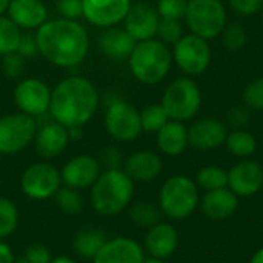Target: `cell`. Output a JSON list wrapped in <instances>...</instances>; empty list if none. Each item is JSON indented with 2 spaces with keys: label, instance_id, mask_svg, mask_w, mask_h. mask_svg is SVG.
I'll list each match as a JSON object with an SVG mask.
<instances>
[{
  "label": "cell",
  "instance_id": "6da1fadb",
  "mask_svg": "<svg viewBox=\"0 0 263 263\" xmlns=\"http://www.w3.org/2000/svg\"><path fill=\"white\" fill-rule=\"evenodd\" d=\"M39 52L52 65L72 68L82 63L89 49L86 29L76 20H46L35 34Z\"/></svg>",
  "mask_w": 263,
  "mask_h": 263
},
{
  "label": "cell",
  "instance_id": "7a4b0ae2",
  "mask_svg": "<svg viewBox=\"0 0 263 263\" xmlns=\"http://www.w3.org/2000/svg\"><path fill=\"white\" fill-rule=\"evenodd\" d=\"M99 108V92L91 80L71 76L51 91L49 114L65 128L83 126Z\"/></svg>",
  "mask_w": 263,
  "mask_h": 263
},
{
  "label": "cell",
  "instance_id": "3957f363",
  "mask_svg": "<svg viewBox=\"0 0 263 263\" xmlns=\"http://www.w3.org/2000/svg\"><path fill=\"white\" fill-rule=\"evenodd\" d=\"M134 196V182L129 176L117 168L100 173L91 186V205L103 217L122 213Z\"/></svg>",
  "mask_w": 263,
  "mask_h": 263
},
{
  "label": "cell",
  "instance_id": "277c9868",
  "mask_svg": "<svg viewBox=\"0 0 263 263\" xmlns=\"http://www.w3.org/2000/svg\"><path fill=\"white\" fill-rule=\"evenodd\" d=\"M128 60L129 69L139 82L156 85L168 76L173 65V54L163 42L149 39L137 42Z\"/></svg>",
  "mask_w": 263,
  "mask_h": 263
},
{
  "label": "cell",
  "instance_id": "5b68a950",
  "mask_svg": "<svg viewBox=\"0 0 263 263\" xmlns=\"http://www.w3.org/2000/svg\"><path fill=\"white\" fill-rule=\"evenodd\" d=\"M200 194L196 182L183 174L168 177L159 191V208L171 220H185L199 208Z\"/></svg>",
  "mask_w": 263,
  "mask_h": 263
},
{
  "label": "cell",
  "instance_id": "8992f818",
  "mask_svg": "<svg viewBox=\"0 0 263 263\" xmlns=\"http://www.w3.org/2000/svg\"><path fill=\"white\" fill-rule=\"evenodd\" d=\"M183 18L191 34L205 40L219 37L228 23L227 8L222 0H188Z\"/></svg>",
  "mask_w": 263,
  "mask_h": 263
},
{
  "label": "cell",
  "instance_id": "52a82bcc",
  "mask_svg": "<svg viewBox=\"0 0 263 263\" xmlns=\"http://www.w3.org/2000/svg\"><path fill=\"white\" fill-rule=\"evenodd\" d=\"M160 105L166 111L170 120H191L202 106L200 88L188 76L177 77L166 86Z\"/></svg>",
  "mask_w": 263,
  "mask_h": 263
},
{
  "label": "cell",
  "instance_id": "ba28073f",
  "mask_svg": "<svg viewBox=\"0 0 263 263\" xmlns=\"http://www.w3.org/2000/svg\"><path fill=\"white\" fill-rule=\"evenodd\" d=\"M173 62L188 77L202 76L211 65V48L208 40L194 34L183 35L173 48Z\"/></svg>",
  "mask_w": 263,
  "mask_h": 263
},
{
  "label": "cell",
  "instance_id": "9c48e42d",
  "mask_svg": "<svg viewBox=\"0 0 263 263\" xmlns=\"http://www.w3.org/2000/svg\"><path fill=\"white\" fill-rule=\"evenodd\" d=\"M37 122L34 117L14 112L0 117V154H17L35 137Z\"/></svg>",
  "mask_w": 263,
  "mask_h": 263
},
{
  "label": "cell",
  "instance_id": "30bf717a",
  "mask_svg": "<svg viewBox=\"0 0 263 263\" xmlns=\"http://www.w3.org/2000/svg\"><path fill=\"white\" fill-rule=\"evenodd\" d=\"M105 128L108 134L119 142L136 140L142 133L140 111L131 103L116 99L106 108Z\"/></svg>",
  "mask_w": 263,
  "mask_h": 263
},
{
  "label": "cell",
  "instance_id": "8fae6325",
  "mask_svg": "<svg viewBox=\"0 0 263 263\" xmlns=\"http://www.w3.org/2000/svg\"><path fill=\"white\" fill-rule=\"evenodd\" d=\"M62 186L60 173L46 162L32 163L25 170L20 179V188L25 196L34 200L54 197Z\"/></svg>",
  "mask_w": 263,
  "mask_h": 263
},
{
  "label": "cell",
  "instance_id": "7c38bea8",
  "mask_svg": "<svg viewBox=\"0 0 263 263\" xmlns=\"http://www.w3.org/2000/svg\"><path fill=\"white\" fill-rule=\"evenodd\" d=\"M14 102L20 112L31 117H40L49 111L51 89L39 79H25L14 89Z\"/></svg>",
  "mask_w": 263,
  "mask_h": 263
},
{
  "label": "cell",
  "instance_id": "4fadbf2b",
  "mask_svg": "<svg viewBox=\"0 0 263 263\" xmlns=\"http://www.w3.org/2000/svg\"><path fill=\"white\" fill-rule=\"evenodd\" d=\"M228 188L239 199L256 196L263 188V166L253 159H242L228 171Z\"/></svg>",
  "mask_w": 263,
  "mask_h": 263
},
{
  "label": "cell",
  "instance_id": "5bb4252c",
  "mask_svg": "<svg viewBox=\"0 0 263 263\" xmlns=\"http://www.w3.org/2000/svg\"><path fill=\"white\" fill-rule=\"evenodd\" d=\"M82 3L83 17L103 29L123 22L131 8V0H82Z\"/></svg>",
  "mask_w": 263,
  "mask_h": 263
},
{
  "label": "cell",
  "instance_id": "9a60e30c",
  "mask_svg": "<svg viewBox=\"0 0 263 263\" xmlns=\"http://www.w3.org/2000/svg\"><path fill=\"white\" fill-rule=\"evenodd\" d=\"M160 15L157 9L146 2L131 3V8L125 17V29L136 42H143L156 37Z\"/></svg>",
  "mask_w": 263,
  "mask_h": 263
},
{
  "label": "cell",
  "instance_id": "2e32d148",
  "mask_svg": "<svg viewBox=\"0 0 263 263\" xmlns=\"http://www.w3.org/2000/svg\"><path fill=\"white\" fill-rule=\"evenodd\" d=\"M228 126L219 119L206 117L194 122L188 128L190 145L197 151H213L225 145Z\"/></svg>",
  "mask_w": 263,
  "mask_h": 263
},
{
  "label": "cell",
  "instance_id": "e0dca14e",
  "mask_svg": "<svg viewBox=\"0 0 263 263\" xmlns=\"http://www.w3.org/2000/svg\"><path fill=\"white\" fill-rule=\"evenodd\" d=\"M60 176L65 186L74 190L89 188L100 176V162L86 154L76 156L63 166Z\"/></svg>",
  "mask_w": 263,
  "mask_h": 263
},
{
  "label": "cell",
  "instance_id": "ac0fdd59",
  "mask_svg": "<svg viewBox=\"0 0 263 263\" xmlns=\"http://www.w3.org/2000/svg\"><path fill=\"white\" fill-rule=\"evenodd\" d=\"M145 251L134 239L114 237L106 240L92 263H142Z\"/></svg>",
  "mask_w": 263,
  "mask_h": 263
},
{
  "label": "cell",
  "instance_id": "d6986e66",
  "mask_svg": "<svg viewBox=\"0 0 263 263\" xmlns=\"http://www.w3.org/2000/svg\"><path fill=\"white\" fill-rule=\"evenodd\" d=\"M143 247L148 256L165 260L171 257L179 248V233L171 223L159 222L148 230Z\"/></svg>",
  "mask_w": 263,
  "mask_h": 263
},
{
  "label": "cell",
  "instance_id": "ffe728a7",
  "mask_svg": "<svg viewBox=\"0 0 263 263\" xmlns=\"http://www.w3.org/2000/svg\"><path fill=\"white\" fill-rule=\"evenodd\" d=\"M69 142L68 128L57 123L55 120L40 126L34 137V146L40 157L52 159L62 154Z\"/></svg>",
  "mask_w": 263,
  "mask_h": 263
},
{
  "label": "cell",
  "instance_id": "44dd1931",
  "mask_svg": "<svg viewBox=\"0 0 263 263\" xmlns=\"http://www.w3.org/2000/svg\"><path fill=\"white\" fill-rule=\"evenodd\" d=\"M202 213L211 220H227L239 208V197L227 186L214 191H206L199 203Z\"/></svg>",
  "mask_w": 263,
  "mask_h": 263
},
{
  "label": "cell",
  "instance_id": "7402d4cb",
  "mask_svg": "<svg viewBox=\"0 0 263 263\" xmlns=\"http://www.w3.org/2000/svg\"><path fill=\"white\" fill-rule=\"evenodd\" d=\"M8 17L20 29H39L48 17L46 6L40 0H11Z\"/></svg>",
  "mask_w": 263,
  "mask_h": 263
},
{
  "label": "cell",
  "instance_id": "603a6c76",
  "mask_svg": "<svg viewBox=\"0 0 263 263\" xmlns=\"http://www.w3.org/2000/svg\"><path fill=\"white\" fill-rule=\"evenodd\" d=\"M162 159L153 151H137L125 160L123 171L134 183L153 182L162 173Z\"/></svg>",
  "mask_w": 263,
  "mask_h": 263
},
{
  "label": "cell",
  "instance_id": "cb8c5ba5",
  "mask_svg": "<svg viewBox=\"0 0 263 263\" xmlns=\"http://www.w3.org/2000/svg\"><path fill=\"white\" fill-rule=\"evenodd\" d=\"M136 43L137 42L131 37V34L125 28H117V26L105 28V31L99 37V46L102 52L112 60L129 59Z\"/></svg>",
  "mask_w": 263,
  "mask_h": 263
},
{
  "label": "cell",
  "instance_id": "d4e9b609",
  "mask_svg": "<svg viewBox=\"0 0 263 263\" xmlns=\"http://www.w3.org/2000/svg\"><path fill=\"white\" fill-rule=\"evenodd\" d=\"M157 146L159 149L171 157L180 156L190 146L188 128L183 122L168 120L157 133Z\"/></svg>",
  "mask_w": 263,
  "mask_h": 263
},
{
  "label": "cell",
  "instance_id": "484cf974",
  "mask_svg": "<svg viewBox=\"0 0 263 263\" xmlns=\"http://www.w3.org/2000/svg\"><path fill=\"white\" fill-rule=\"evenodd\" d=\"M106 240H108V237L102 230L83 228L74 236L72 248L79 256H82L85 259H94L96 254L106 243Z\"/></svg>",
  "mask_w": 263,
  "mask_h": 263
},
{
  "label": "cell",
  "instance_id": "4316f807",
  "mask_svg": "<svg viewBox=\"0 0 263 263\" xmlns=\"http://www.w3.org/2000/svg\"><path fill=\"white\" fill-rule=\"evenodd\" d=\"M225 146L233 156L239 159H250L257 149V140L245 129H233L227 136Z\"/></svg>",
  "mask_w": 263,
  "mask_h": 263
},
{
  "label": "cell",
  "instance_id": "83f0119b",
  "mask_svg": "<svg viewBox=\"0 0 263 263\" xmlns=\"http://www.w3.org/2000/svg\"><path fill=\"white\" fill-rule=\"evenodd\" d=\"M196 185L199 190L214 191L228 186V171L217 165H206L200 168L196 174Z\"/></svg>",
  "mask_w": 263,
  "mask_h": 263
},
{
  "label": "cell",
  "instance_id": "f1b7e54d",
  "mask_svg": "<svg viewBox=\"0 0 263 263\" xmlns=\"http://www.w3.org/2000/svg\"><path fill=\"white\" fill-rule=\"evenodd\" d=\"M129 219L137 227L149 230L154 225H157L159 222H162L160 220L162 219V211L154 203L146 202V200H140V202H136L131 206V210H129Z\"/></svg>",
  "mask_w": 263,
  "mask_h": 263
},
{
  "label": "cell",
  "instance_id": "f546056e",
  "mask_svg": "<svg viewBox=\"0 0 263 263\" xmlns=\"http://www.w3.org/2000/svg\"><path fill=\"white\" fill-rule=\"evenodd\" d=\"M22 37L20 28L5 15H0V55H6L17 51Z\"/></svg>",
  "mask_w": 263,
  "mask_h": 263
},
{
  "label": "cell",
  "instance_id": "4dcf8cb0",
  "mask_svg": "<svg viewBox=\"0 0 263 263\" xmlns=\"http://www.w3.org/2000/svg\"><path fill=\"white\" fill-rule=\"evenodd\" d=\"M55 205L57 208L65 214H77L83 208V199L79 193V190L69 188V186H60V190L55 193Z\"/></svg>",
  "mask_w": 263,
  "mask_h": 263
},
{
  "label": "cell",
  "instance_id": "1f68e13d",
  "mask_svg": "<svg viewBox=\"0 0 263 263\" xmlns=\"http://www.w3.org/2000/svg\"><path fill=\"white\" fill-rule=\"evenodd\" d=\"M18 223V210L6 197H0V239L11 236Z\"/></svg>",
  "mask_w": 263,
  "mask_h": 263
},
{
  "label": "cell",
  "instance_id": "d6a6232c",
  "mask_svg": "<svg viewBox=\"0 0 263 263\" xmlns=\"http://www.w3.org/2000/svg\"><path fill=\"white\" fill-rule=\"evenodd\" d=\"M168 120H170V117L160 103L149 105L140 112L142 131H146V133H157Z\"/></svg>",
  "mask_w": 263,
  "mask_h": 263
},
{
  "label": "cell",
  "instance_id": "836d02e7",
  "mask_svg": "<svg viewBox=\"0 0 263 263\" xmlns=\"http://www.w3.org/2000/svg\"><path fill=\"white\" fill-rule=\"evenodd\" d=\"M220 35H222L223 46L231 52H236V51L242 49L247 45V40H248V34H247L245 28L237 22L227 23Z\"/></svg>",
  "mask_w": 263,
  "mask_h": 263
},
{
  "label": "cell",
  "instance_id": "e575fe53",
  "mask_svg": "<svg viewBox=\"0 0 263 263\" xmlns=\"http://www.w3.org/2000/svg\"><path fill=\"white\" fill-rule=\"evenodd\" d=\"M156 35L165 45H176L183 37V28L180 25V20L160 17Z\"/></svg>",
  "mask_w": 263,
  "mask_h": 263
},
{
  "label": "cell",
  "instance_id": "d590c367",
  "mask_svg": "<svg viewBox=\"0 0 263 263\" xmlns=\"http://www.w3.org/2000/svg\"><path fill=\"white\" fill-rule=\"evenodd\" d=\"M243 105L250 109L263 111V76L253 79L242 92Z\"/></svg>",
  "mask_w": 263,
  "mask_h": 263
},
{
  "label": "cell",
  "instance_id": "8d00e7d4",
  "mask_svg": "<svg viewBox=\"0 0 263 263\" xmlns=\"http://www.w3.org/2000/svg\"><path fill=\"white\" fill-rule=\"evenodd\" d=\"M188 0H157V12L163 18L182 20L185 17Z\"/></svg>",
  "mask_w": 263,
  "mask_h": 263
},
{
  "label": "cell",
  "instance_id": "74e56055",
  "mask_svg": "<svg viewBox=\"0 0 263 263\" xmlns=\"http://www.w3.org/2000/svg\"><path fill=\"white\" fill-rule=\"evenodd\" d=\"M25 62L26 59H23L17 51L6 54L2 60V71L8 79H17L25 71Z\"/></svg>",
  "mask_w": 263,
  "mask_h": 263
},
{
  "label": "cell",
  "instance_id": "f35d334b",
  "mask_svg": "<svg viewBox=\"0 0 263 263\" xmlns=\"http://www.w3.org/2000/svg\"><path fill=\"white\" fill-rule=\"evenodd\" d=\"M251 119V109L247 105H236L227 112V126L233 129H243Z\"/></svg>",
  "mask_w": 263,
  "mask_h": 263
},
{
  "label": "cell",
  "instance_id": "ab89813d",
  "mask_svg": "<svg viewBox=\"0 0 263 263\" xmlns=\"http://www.w3.org/2000/svg\"><path fill=\"white\" fill-rule=\"evenodd\" d=\"M55 9L62 15V18L68 20H77L83 15L82 0H55Z\"/></svg>",
  "mask_w": 263,
  "mask_h": 263
},
{
  "label": "cell",
  "instance_id": "60d3db41",
  "mask_svg": "<svg viewBox=\"0 0 263 263\" xmlns=\"http://www.w3.org/2000/svg\"><path fill=\"white\" fill-rule=\"evenodd\" d=\"M230 8L240 17L259 14L263 8V0H228Z\"/></svg>",
  "mask_w": 263,
  "mask_h": 263
},
{
  "label": "cell",
  "instance_id": "b9f144b4",
  "mask_svg": "<svg viewBox=\"0 0 263 263\" xmlns=\"http://www.w3.org/2000/svg\"><path fill=\"white\" fill-rule=\"evenodd\" d=\"M26 263H49L52 260L51 251L43 243H31L25 251Z\"/></svg>",
  "mask_w": 263,
  "mask_h": 263
},
{
  "label": "cell",
  "instance_id": "7bdbcfd3",
  "mask_svg": "<svg viewBox=\"0 0 263 263\" xmlns=\"http://www.w3.org/2000/svg\"><path fill=\"white\" fill-rule=\"evenodd\" d=\"M17 52L23 57V59H31L39 52V46H37V39L34 34L26 32L22 34L18 46H17Z\"/></svg>",
  "mask_w": 263,
  "mask_h": 263
},
{
  "label": "cell",
  "instance_id": "ee69618b",
  "mask_svg": "<svg viewBox=\"0 0 263 263\" xmlns=\"http://www.w3.org/2000/svg\"><path fill=\"white\" fill-rule=\"evenodd\" d=\"M102 163L106 166V170H117L120 168L122 163V154L117 148L109 146L106 149H103L102 153Z\"/></svg>",
  "mask_w": 263,
  "mask_h": 263
},
{
  "label": "cell",
  "instance_id": "f6af8a7d",
  "mask_svg": "<svg viewBox=\"0 0 263 263\" xmlns=\"http://www.w3.org/2000/svg\"><path fill=\"white\" fill-rule=\"evenodd\" d=\"M0 263H15L11 247L2 240H0Z\"/></svg>",
  "mask_w": 263,
  "mask_h": 263
},
{
  "label": "cell",
  "instance_id": "bcb514c9",
  "mask_svg": "<svg viewBox=\"0 0 263 263\" xmlns=\"http://www.w3.org/2000/svg\"><path fill=\"white\" fill-rule=\"evenodd\" d=\"M248 263H263V247L262 248H259V250L251 256V259H250V262Z\"/></svg>",
  "mask_w": 263,
  "mask_h": 263
},
{
  "label": "cell",
  "instance_id": "7dc6e473",
  "mask_svg": "<svg viewBox=\"0 0 263 263\" xmlns=\"http://www.w3.org/2000/svg\"><path fill=\"white\" fill-rule=\"evenodd\" d=\"M49 263H76V260L68 256H59V257H54Z\"/></svg>",
  "mask_w": 263,
  "mask_h": 263
},
{
  "label": "cell",
  "instance_id": "c3c4849f",
  "mask_svg": "<svg viewBox=\"0 0 263 263\" xmlns=\"http://www.w3.org/2000/svg\"><path fill=\"white\" fill-rule=\"evenodd\" d=\"M11 0H0V15H3V12H6L8 6H9Z\"/></svg>",
  "mask_w": 263,
  "mask_h": 263
},
{
  "label": "cell",
  "instance_id": "681fc988",
  "mask_svg": "<svg viewBox=\"0 0 263 263\" xmlns=\"http://www.w3.org/2000/svg\"><path fill=\"white\" fill-rule=\"evenodd\" d=\"M142 263H163V260L162 259H157V257H153V256H148V257L143 259Z\"/></svg>",
  "mask_w": 263,
  "mask_h": 263
},
{
  "label": "cell",
  "instance_id": "f907efd6",
  "mask_svg": "<svg viewBox=\"0 0 263 263\" xmlns=\"http://www.w3.org/2000/svg\"><path fill=\"white\" fill-rule=\"evenodd\" d=\"M260 14H262V23H263V8H262V11H260Z\"/></svg>",
  "mask_w": 263,
  "mask_h": 263
}]
</instances>
